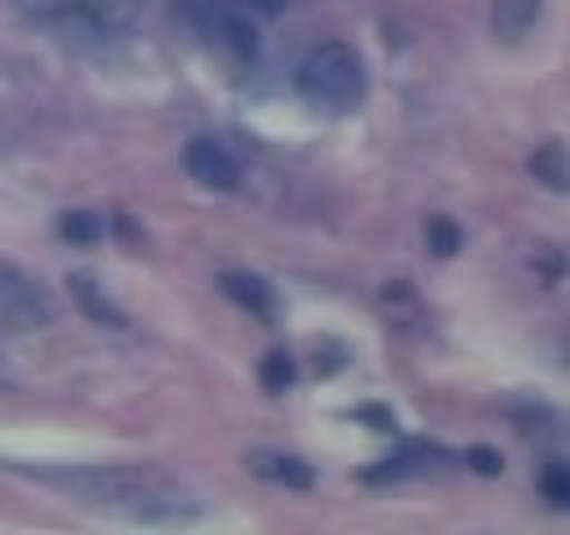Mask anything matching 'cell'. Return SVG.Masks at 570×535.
<instances>
[{
    "mask_svg": "<svg viewBox=\"0 0 570 535\" xmlns=\"http://www.w3.org/2000/svg\"><path fill=\"white\" fill-rule=\"evenodd\" d=\"M183 169H187V178H196V183L209 187V192H232V187L240 183V165H236L232 152H227L223 143H214V138H191V143L183 147Z\"/></svg>",
    "mask_w": 570,
    "mask_h": 535,
    "instance_id": "cell-5",
    "label": "cell"
},
{
    "mask_svg": "<svg viewBox=\"0 0 570 535\" xmlns=\"http://www.w3.org/2000/svg\"><path fill=\"white\" fill-rule=\"evenodd\" d=\"M134 13H138L134 0H58L49 9V22L80 40H111L134 22Z\"/></svg>",
    "mask_w": 570,
    "mask_h": 535,
    "instance_id": "cell-3",
    "label": "cell"
},
{
    "mask_svg": "<svg viewBox=\"0 0 570 535\" xmlns=\"http://www.w3.org/2000/svg\"><path fill=\"white\" fill-rule=\"evenodd\" d=\"M423 236H428V250H432L436 259H454V254L463 250V227H459L450 214H432L428 227H423Z\"/></svg>",
    "mask_w": 570,
    "mask_h": 535,
    "instance_id": "cell-13",
    "label": "cell"
},
{
    "mask_svg": "<svg viewBox=\"0 0 570 535\" xmlns=\"http://www.w3.org/2000/svg\"><path fill=\"white\" fill-rule=\"evenodd\" d=\"M432 459H441V450H432V446H423V441H410L405 450H396V455L379 459L374 468H365V473H361V481H401V477L423 473Z\"/></svg>",
    "mask_w": 570,
    "mask_h": 535,
    "instance_id": "cell-9",
    "label": "cell"
},
{
    "mask_svg": "<svg viewBox=\"0 0 570 535\" xmlns=\"http://www.w3.org/2000/svg\"><path fill=\"white\" fill-rule=\"evenodd\" d=\"M468 468L481 473V477H499V473H503V455H499L494 446H472V450H468Z\"/></svg>",
    "mask_w": 570,
    "mask_h": 535,
    "instance_id": "cell-18",
    "label": "cell"
},
{
    "mask_svg": "<svg viewBox=\"0 0 570 535\" xmlns=\"http://www.w3.org/2000/svg\"><path fill=\"white\" fill-rule=\"evenodd\" d=\"M249 9H258V13H281L285 9V0H245Z\"/></svg>",
    "mask_w": 570,
    "mask_h": 535,
    "instance_id": "cell-21",
    "label": "cell"
},
{
    "mask_svg": "<svg viewBox=\"0 0 570 535\" xmlns=\"http://www.w3.org/2000/svg\"><path fill=\"white\" fill-rule=\"evenodd\" d=\"M298 94L321 111H352L365 98V62L343 40H321L298 62Z\"/></svg>",
    "mask_w": 570,
    "mask_h": 535,
    "instance_id": "cell-1",
    "label": "cell"
},
{
    "mask_svg": "<svg viewBox=\"0 0 570 535\" xmlns=\"http://www.w3.org/2000/svg\"><path fill=\"white\" fill-rule=\"evenodd\" d=\"M240 62H254L258 58V31H254V22L245 18V13H236V9H227L223 18H218V31H214Z\"/></svg>",
    "mask_w": 570,
    "mask_h": 535,
    "instance_id": "cell-12",
    "label": "cell"
},
{
    "mask_svg": "<svg viewBox=\"0 0 570 535\" xmlns=\"http://www.w3.org/2000/svg\"><path fill=\"white\" fill-rule=\"evenodd\" d=\"M534 268H539V276H543V285H552L561 272H566V259L557 254V250H543L539 259H534Z\"/></svg>",
    "mask_w": 570,
    "mask_h": 535,
    "instance_id": "cell-20",
    "label": "cell"
},
{
    "mask_svg": "<svg viewBox=\"0 0 570 535\" xmlns=\"http://www.w3.org/2000/svg\"><path fill=\"white\" fill-rule=\"evenodd\" d=\"M249 473H258L267 481H281V486H294V490H307L316 481V473L298 455H285V450H254L249 455Z\"/></svg>",
    "mask_w": 570,
    "mask_h": 535,
    "instance_id": "cell-7",
    "label": "cell"
},
{
    "mask_svg": "<svg viewBox=\"0 0 570 535\" xmlns=\"http://www.w3.org/2000/svg\"><path fill=\"white\" fill-rule=\"evenodd\" d=\"M294 379H298V370H294V357L289 352H267L258 361V383L267 392H285V388H294Z\"/></svg>",
    "mask_w": 570,
    "mask_h": 535,
    "instance_id": "cell-15",
    "label": "cell"
},
{
    "mask_svg": "<svg viewBox=\"0 0 570 535\" xmlns=\"http://www.w3.org/2000/svg\"><path fill=\"white\" fill-rule=\"evenodd\" d=\"M543 13V0H490V22H494V36L517 45Z\"/></svg>",
    "mask_w": 570,
    "mask_h": 535,
    "instance_id": "cell-10",
    "label": "cell"
},
{
    "mask_svg": "<svg viewBox=\"0 0 570 535\" xmlns=\"http://www.w3.org/2000/svg\"><path fill=\"white\" fill-rule=\"evenodd\" d=\"M58 236H62L67 245H94V241L102 236V218H98L94 210H67L62 223H58Z\"/></svg>",
    "mask_w": 570,
    "mask_h": 535,
    "instance_id": "cell-14",
    "label": "cell"
},
{
    "mask_svg": "<svg viewBox=\"0 0 570 535\" xmlns=\"http://www.w3.org/2000/svg\"><path fill=\"white\" fill-rule=\"evenodd\" d=\"M356 419L361 424H374V432H396V419H392V410L387 406H356Z\"/></svg>",
    "mask_w": 570,
    "mask_h": 535,
    "instance_id": "cell-19",
    "label": "cell"
},
{
    "mask_svg": "<svg viewBox=\"0 0 570 535\" xmlns=\"http://www.w3.org/2000/svg\"><path fill=\"white\" fill-rule=\"evenodd\" d=\"M530 174L543 183V187H552V192H566L570 187V152H566V143H543V147H534V156H530Z\"/></svg>",
    "mask_w": 570,
    "mask_h": 535,
    "instance_id": "cell-11",
    "label": "cell"
},
{
    "mask_svg": "<svg viewBox=\"0 0 570 535\" xmlns=\"http://www.w3.org/2000/svg\"><path fill=\"white\" fill-rule=\"evenodd\" d=\"M539 495L552 499V504H561V508H570V468L566 464H548L539 473Z\"/></svg>",
    "mask_w": 570,
    "mask_h": 535,
    "instance_id": "cell-16",
    "label": "cell"
},
{
    "mask_svg": "<svg viewBox=\"0 0 570 535\" xmlns=\"http://www.w3.org/2000/svg\"><path fill=\"white\" fill-rule=\"evenodd\" d=\"M0 321L9 330H40L49 321V303L40 285L18 268H0Z\"/></svg>",
    "mask_w": 570,
    "mask_h": 535,
    "instance_id": "cell-4",
    "label": "cell"
},
{
    "mask_svg": "<svg viewBox=\"0 0 570 535\" xmlns=\"http://www.w3.org/2000/svg\"><path fill=\"white\" fill-rule=\"evenodd\" d=\"M183 13L191 18V27H196L200 36H214V31H218V18L227 13V4H223V0H183Z\"/></svg>",
    "mask_w": 570,
    "mask_h": 535,
    "instance_id": "cell-17",
    "label": "cell"
},
{
    "mask_svg": "<svg viewBox=\"0 0 570 535\" xmlns=\"http://www.w3.org/2000/svg\"><path fill=\"white\" fill-rule=\"evenodd\" d=\"M67 490L85 495V499H165V477L151 468H85V473H62L53 477Z\"/></svg>",
    "mask_w": 570,
    "mask_h": 535,
    "instance_id": "cell-2",
    "label": "cell"
},
{
    "mask_svg": "<svg viewBox=\"0 0 570 535\" xmlns=\"http://www.w3.org/2000/svg\"><path fill=\"white\" fill-rule=\"evenodd\" d=\"M218 290L236 308H245L249 317H258V321H272L276 317V294H272V285L258 272H223L218 276Z\"/></svg>",
    "mask_w": 570,
    "mask_h": 535,
    "instance_id": "cell-6",
    "label": "cell"
},
{
    "mask_svg": "<svg viewBox=\"0 0 570 535\" xmlns=\"http://www.w3.org/2000/svg\"><path fill=\"white\" fill-rule=\"evenodd\" d=\"M67 290H71V299H76V308L89 317V321H98V325H107V330H120V325H129L125 321V312L102 294V285L98 281H89V276H67Z\"/></svg>",
    "mask_w": 570,
    "mask_h": 535,
    "instance_id": "cell-8",
    "label": "cell"
}]
</instances>
